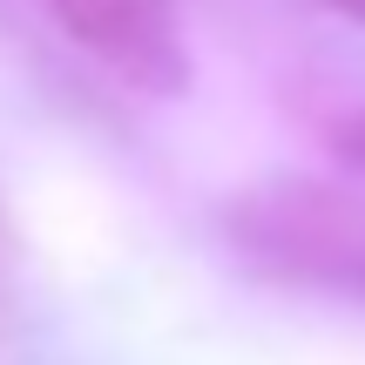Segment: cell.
Returning <instances> with one entry per match:
<instances>
[{"label":"cell","mask_w":365,"mask_h":365,"mask_svg":"<svg viewBox=\"0 0 365 365\" xmlns=\"http://www.w3.org/2000/svg\"><path fill=\"white\" fill-rule=\"evenodd\" d=\"M325 7H339V14H352V21H365V0H325Z\"/></svg>","instance_id":"obj_3"},{"label":"cell","mask_w":365,"mask_h":365,"mask_svg":"<svg viewBox=\"0 0 365 365\" xmlns=\"http://www.w3.org/2000/svg\"><path fill=\"white\" fill-rule=\"evenodd\" d=\"M331 149H339V163H345L352 176H365V108H359V115H345L339 129H331Z\"/></svg>","instance_id":"obj_2"},{"label":"cell","mask_w":365,"mask_h":365,"mask_svg":"<svg viewBox=\"0 0 365 365\" xmlns=\"http://www.w3.org/2000/svg\"><path fill=\"white\" fill-rule=\"evenodd\" d=\"M81 54L129 81L135 95H182L190 88V27L182 0H41Z\"/></svg>","instance_id":"obj_1"}]
</instances>
